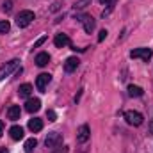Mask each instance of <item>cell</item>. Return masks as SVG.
Segmentation results:
<instances>
[{
  "label": "cell",
  "instance_id": "24",
  "mask_svg": "<svg viewBox=\"0 0 153 153\" xmlns=\"http://www.w3.org/2000/svg\"><path fill=\"white\" fill-rule=\"evenodd\" d=\"M45 41H46V36H43V38H39L38 41H36V43H34V48H38V46H41V45H43V43H45Z\"/></svg>",
  "mask_w": 153,
  "mask_h": 153
},
{
  "label": "cell",
  "instance_id": "15",
  "mask_svg": "<svg viewBox=\"0 0 153 153\" xmlns=\"http://www.w3.org/2000/svg\"><path fill=\"white\" fill-rule=\"evenodd\" d=\"M18 94H20V98H29L32 94V85L30 84H22L18 87Z\"/></svg>",
  "mask_w": 153,
  "mask_h": 153
},
{
  "label": "cell",
  "instance_id": "17",
  "mask_svg": "<svg viewBox=\"0 0 153 153\" xmlns=\"http://www.w3.org/2000/svg\"><path fill=\"white\" fill-rule=\"evenodd\" d=\"M128 94L130 96H134V98H139V96H143L144 94V89L143 87H139V85H128Z\"/></svg>",
  "mask_w": 153,
  "mask_h": 153
},
{
  "label": "cell",
  "instance_id": "25",
  "mask_svg": "<svg viewBox=\"0 0 153 153\" xmlns=\"http://www.w3.org/2000/svg\"><path fill=\"white\" fill-rule=\"evenodd\" d=\"M59 7H61V4H59V2H55V4H53V5H52V11H57V9H59Z\"/></svg>",
  "mask_w": 153,
  "mask_h": 153
},
{
  "label": "cell",
  "instance_id": "5",
  "mask_svg": "<svg viewBox=\"0 0 153 153\" xmlns=\"http://www.w3.org/2000/svg\"><path fill=\"white\" fill-rule=\"evenodd\" d=\"M125 119H126V123L132 125V126H141L143 121H144L143 114L137 112V111H126V112H125Z\"/></svg>",
  "mask_w": 153,
  "mask_h": 153
},
{
  "label": "cell",
  "instance_id": "2",
  "mask_svg": "<svg viewBox=\"0 0 153 153\" xmlns=\"http://www.w3.org/2000/svg\"><path fill=\"white\" fill-rule=\"evenodd\" d=\"M18 68H20V61H18V59H13V61L5 62V64L0 68V80H4V78L11 76L13 73H16V71H18Z\"/></svg>",
  "mask_w": 153,
  "mask_h": 153
},
{
  "label": "cell",
  "instance_id": "20",
  "mask_svg": "<svg viewBox=\"0 0 153 153\" xmlns=\"http://www.w3.org/2000/svg\"><path fill=\"white\" fill-rule=\"evenodd\" d=\"M91 4V0H78V2H75V9H84V7H87Z\"/></svg>",
  "mask_w": 153,
  "mask_h": 153
},
{
  "label": "cell",
  "instance_id": "12",
  "mask_svg": "<svg viewBox=\"0 0 153 153\" xmlns=\"http://www.w3.org/2000/svg\"><path fill=\"white\" fill-rule=\"evenodd\" d=\"M9 135H11V139L20 141V139H23V128H22V126H18V125H14V126H11V128H9Z\"/></svg>",
  "mask_w": 153,
  "mask_h": 153
},
{
  "label": "cell",
  "instance_id": "7",
  "mask_svg": "<svg viewBox=\"0 0 153 153\" xmlns=\"http://www.w3.org/2000/svg\"><path fill=\"white\" fill-rule=\"evenodd\" d=\"M50 80H52V75H50V73H41V75H38V78H36V87H38V91L45 93V89H46V85L50 84Z\"/></svg>",
  "mask_w": 153,
  "mask_h": 153
},
{
  "label": "cell",
  "instance_id": "14",
  "mask_svg": "<svg viewBox=\"0 0 153 153\" xmlns=\"http://www.w3.org/2000/svg\"><path fill=\"white\" fill-rule=\"evenodd\" d=\"M29 130H30V132H34V134L41 132V130H43V121H41L39 117L30 119V121H29Z\"/></svg>",
  "mask_w": 153,
  "mask_h": 153
},
{
  "label": "cell",
  "instance_id": "27",
  "mask_svg": "<svg viewBox=\"0 0 153 153\" xmlns=\"http://www.w3.org/2000/svg\"><path fill=\"white\" fill-rule=\"evenodd\" d=\"M109 2H112V0H100V4H103V5H107Z\"/></svg>",
  "mask_w": 153,
  "mask_h": 153
},
{
  "label": "cell",
  "instance_id": "8",
  "mask_svg": "<svg viewBox=\"0 0 153 153\" xmlns=\"http://www.w3.org/2000/svg\"><path fill=\"white\" fill-rule=\"evenodd\" d=\"M80 22H82L84 30H85L87 34H91V32L94 30V20H93L89 14H82V16H80Z\"/></svg>",
  "mask_w": 153,
  "mask_h": 153
},
{
  "label": "cell",
  "instance_id": "29",
  "mask_svg": "<svg viewBox=\"0 0 153 153\" xmlns=\"http://www.w3.org/2000/svg\"><path fill=\"white\" fill-rule=\"evenodd\" d=\"M150 132L153 134V119H152V123H150Z\"/></svg>",
  "mask_w": 153,
  "mask_h": 153
},
{
  "label": "cell",
  "instance_id": "1",
  "mask_svg": "<svg viewBox=\"0 0 153 153\" xmlns=\"http://www.w3.org/2000/svg\"><path fill=\"white\" fill-rule=\"evenodd\" d=\"M34 20H36V14H34L32 11H20V14L16 16V25H18L20 29H25V27H29Z\"/></svg>",
  "mask_w": 153,
  "mask_h": 153
},
{
  "label": "cell",
  "instance_id": "6",
  "mask_svg": "<svg viewBox=\"0 0 153 153\" xmlns=\"http://www.w3.org/2000/svg\"><path fill=\"white\" fill-rule=\"evenodd\" d=\"M89 137H91V130H89V126H87V125H80V128L76 130V141H78L80 144H84V143L89 141Z\"/></svg>",
  "mask_w": 153,
  "mask_h": 153
},
{
  "label": "cell",
  "instance_id": "10",
  "mask_svg": "<svg viewBox=\"0 0 153 153\" xmlns=\"http://www.w3.org/2000/svg\"><path fill=\"white\" fill-rule=\"evenodd\" d=\"M53 43H55V46H57V48H62V46H71V41H70V38H68V34H62V32L55 36Z\"/></svg>",
  "mask_w": 153,
  "mask_h": 153
},
{
  "label": "cell",
  "instance_id": "13",
  "mask_svg": "<svg viewBox=\"0 0 153 153\" xmlns=\"http://www.w3.org/2000/svg\"><path fill=\"white\" fill-rule=\"evenodd\" d=\"M20 114H22V111H20V105H11V107L7 109V117H9L11 121H16V119H20Z\"/></svg>",
  "mask_w": 153,
  "mask_h": 153
},
{
  "label": "cell",
  "instance_id": "9",
  "mask_svg": "<svg viewBox=\"0 0 153 153\" xmlns=\"http://www.w3.org/2000/svg\"><path fill=\"white\" fill-rule=\"evenodd\" d=\"M39 109H41V100L39 98H29L27 100V103H25V111L27 112H38Z\"/></svg>",
  "mask_w": 153,
  "mask_h": 153
},
{
  "label": "cell",
  "instance_id": "19",
  "mask_svg": "<svg viewBox=\"0 0 153 153\" xmlns=\"http://www.w3.org/2000/svg\"><path fill=\"white\" fill-rule=\"evenodd\" d=\"M9 29H11V23H9L7 20L0 22V34H5V32H9Z\"/></svg>",
  "mask_w": 153,
  "mask_h": 153
},
{
  "label": "cell",
  "instance_id": "4",
  "mask_svg": "<svg viewBox=\"0 0 153 153\" xmlns=\"http://www.w3.org/2000/svg\"><path fill=\"white\" fill-rule=\"evenodd\" d=\"M130 57H132V59H143V61L148 62L153 57V50L152 48H144V46H143V48H135V50L130 52Z\"/></svg>",
  "mask_w": 153,
  "mask_h": 153
},
{
  "label": "cell",
  "instance_id": "22",
  "mask_svg": "<svg viewBox=\"0 0 153 153\" xmlns=\"http://www.w3.org/2000/svg\"><path fill=\"white\" fill-rule=\"evenodd\" d=\"M11 4H13V2H11V0H5V2H4V5H2V9H4V11H5V13H9V11H11V7H13V5H11Z\"/></svg>",
  "mask_w": 153,
  "mask_h": 153
},
{
  "label": "cell",
  "instance_id": "28",
  "mask_svg": "<svg viewBox=\"0 0 153 153\" xmlns=\"http://www.w3.org/2000/svg\"><path fill=\"white\" fill-rule=\"evenodd\" d=\"M57 153H68V150H66V148H62V150H59Z\"/></svg>",
  "mask_w": 153,
  "mask_h": 153
},
{
  "label": "cell",
  "instance_id": "3",
  "mask_svg": "<svg viewBox=\"0 0 153 153\" xmlns=\"http://www.w3.org/2000/svg\"><path fill=\"white\" fill-rule=\"evenodd\" d=\"M45 144H46V148L55 150V148H59V146L62 144V135L57 134V132H50V134L46 135V139H45Z\"/></svg>",
  "mask_w": 153,
  "mask_h": 153
},
{
  "label": "cell",
  "instance_id": "23",
  "mask_svg": "<svg viewBox=\"0 0 153 153\" xmlns=\"http://www.w3.org/2000/svg\"><path fill=\"white\" fill-rule=\"evenodd\" d=\"M107 34H109V32H107L105 29H103V30H100V34H98V41H103V39L107 38Z\"/></svg>",
  "mask_w": 153,
  "mask_h": 153
},
{
  "label": "cell",
  "instance_id": "16",
  "mask_svg": "<svg viewBox=\"0 0 153 153\" xmlns=\"http://www.w3.org/2000/svg\"><path fill=\"white\" fill-rule=\"evenodd\" d=\"M48 62H50V55H48L46 52H41V53H38V55H36V64H38L39 68L46 66Z\"/></svg>",
  "mask_w": 153,
  "mask_h": 153
},
{
  "label": "cell",
  "instance_id": "11",
  "mask_svg": "<svg viewBox=\"0 0 153 153\" xmlns=\"http://www.w3.org/2000/svg\"><path fill=\"white\" fill-rule=\"evenodd\" d=\"M78 64H80V61L76 57H68L66 62H64V71H68V73L75 71L76 68H78Z\"/></svg>",
  "mask_w": 153,
  "mask_h": 153
},
{
  "label": "cell",
  "instance_id": "26",
  "mask_svg": "<svg viewBox=\"0 0 153 153\" xmlns=\"http://www.w3.org/2000/svg\"><path fill=\"white\" fill-rule=\"evenodd\" d=\"M2 132H4V123L0 121V137H2Z\"/></svg>",
  "mask_w": 153,
  "mask_h": 153
},
{
  "label": "cell",
  "instance_id": "21",
  "mask_svg": "<svg viewBox=\"0 0 153 153\" xmlns=\"http://www.w3.org/2000/svg\"><path fill=\"white\" fill-rule=\"evenodd\" d=\"M46 117H48V121H57V114L53 111H46Z\"/></svg>",
  "mask_w": 153,
  "mask_h": 153
},
{
  "label": "cell",
  "instance_id": "18",
  "mask_svg": "<svg viewBox=\"0 0 153 153\" xmlns=\"http://www.w3.org/2000/svg\"><path fill=\"white\" fill-rule=\"evenodd\" d=\"M36 146H38V141H36L34 137H32V139H27V141H25V146H23V148H25V153H32Z\"/></svg>",
  "mask_w": 153,
  "mask_h": 153
}]
</instances>
